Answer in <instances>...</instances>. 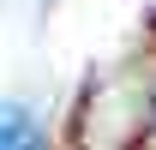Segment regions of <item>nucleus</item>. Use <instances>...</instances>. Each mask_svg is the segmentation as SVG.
<instances>
[{"instance_id": "f257e3e1", "label": "nucleus", "mask_w": 156, "mask_h": 150, "mask_svg": "<svg viewBox=\"0 0 156 150\" xmlns=\"http://www.w3.org/2000/svg\"><path fill=\"white\" fill-rule=\"evenodd\" d=\"M150 126H156V102H150Z\"/></svg>"}]
</instances>
